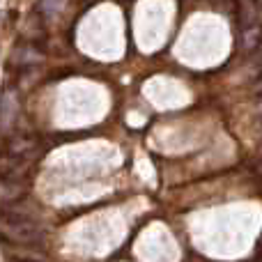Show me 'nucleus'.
<instances>
[{
  "label": "nucleus",
  "instance_id": "obj_5",
  "mask_svg": "<svg viewBox=\"0 0 262 262\" xmlns=\"http://www.w3.org/2000/svg\"><path fill=\"white\" fill-rule=\"evenodd\" d=\"M28 186L23 180H16V177H3V207H7L9 203H16L26 195Z\"/></svg>",
  "mask_w": 262,
  "mask_h": 262
},
{
  "label": "nucleus",
  "instance_id": "obj_6",
  "mask_svg": "<svg viewBox=\"0 0 262 262\" xmlns=\"http://www.w3.org/2000/svg\"><path fill=\"white\" fill-rule=\"evenodd\" d=\"M44 60V53H39V49H37V44H28V46H18L16 51H14V62L18 64V67H32V64L41 62Z\"/></svg>",
  "mask_w": 262,
  "mask_h": 262
},
{
  "label": "nucleus",
  "instance_id": "obj_8",
  "mask_svg": "<svg viewBox=\"0 0 262 262\" xmlns=\"http://www.w3.org/2000/svg\"><path fill=\"white\" fill-rule=\"evenodd\" d=\"M258 113L262 115V99H260V104H258Z\"/></svg>",
  "mask_w": 262,
  "mask_h": 262
},
{
  "label": "nucleus",
  "instance_id": "obj_2",
  "mask_svg": "<svg viewBox=\"0 0 262 262\" xmlns=\"http://www.w3.org/2000/svg\"><path fill=\"white\" fill-rule=\"evenodd\" d=\"M37 147H39V140L35 136H14L5 145V154L16 159V161H32Z\"/></svg>",
  "mask_w": 262,
  "mask_h": 262
},
{
  "label": "nucleus",
  "instance_id": "obj_7",
  "mask_svg": "<svg viewBox=\"0 0 262 262\" xmlns=\"http://www.w3.org/2000/svg\"><path fill=\"white\" fill-rule=\"evenodd\" d=\"M255 92H260V95H262V76L255 81Z\"/></svg>",
  "mask_w": 262,
  "mask_h": 262
},
{
  "label": "nucleus",
  "instance_id": "obj_4",
  "mask_svg": "<svg viewBox=\"0 0 262 262\" xmlns=\"http://www.w3.org/2000/svg\"><path fill=\"white\" fill-rule=\"evenodd\" d=\"M262 46V23L249 26L239 30V49L242 53H255Z\"/></svg>",
  "mask_w": 262,
  "mask_h": 262
},
{
  "label": "nucleus",
  "instance_id": "obj_9",
  "mask_svg": "<svg viewBox=\"0 0 262 262\" xmlns=\"http://www.w3.org/2000/svg\"><path fill=\"white\" fill-rule=\"evenodd\" d=\"M16 262H32V260H16Z\"/></svg>",
  "mask_w": 262,
  "mask_h": 262
},
{
  "label": "nucleus",
  "instance_id": "obj_3",
  "mask_svg": "<svg viewBox=\"0 0 262 262\" xmlns=\"http://www.w3.org/2000/svg\"><path fill=\"white\" fill-rule=\"evenodd\" d=\"M262 18V9L258 0H237V23L242 28L249 26H258Z\"/></svg>",
  "mask_w": 262,
  "mask_h": 262
},
{
  "label": "nucleus",
  "instance_id": "obj_1",
  "mask_svg": "<svg viewBox=\"0 0 262 262\" xmlns=\"http://www.w3.org/2000/svg\"><path fill=\"white\" fill-rule=\"evenodd\" d=\"M0 230H3V239L12 242V244H35L41 242V230L35 226V221L23 214H9L5 212L0 219Z\"/></svg>",
  "mask_w": 262,
  "mask_h": 262
}]
</instances>
